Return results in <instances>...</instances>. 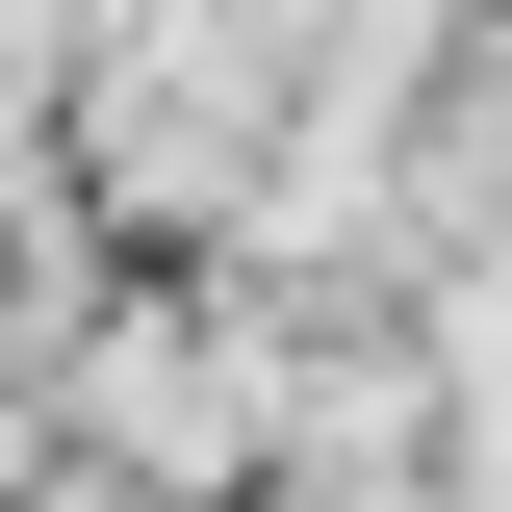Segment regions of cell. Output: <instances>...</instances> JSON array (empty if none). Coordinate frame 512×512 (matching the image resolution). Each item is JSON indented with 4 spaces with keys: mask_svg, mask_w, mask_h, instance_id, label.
<instances>
[{
    "mask_svg": "<svg viewBox=\"0 0 512 512\" xmlns=\"http://www.w3.org/2000/svg\"><path fill=\"white\" fill-rule=\"evenodd\" d=\"M282 154H308V52H282V0H128L103 52H77V205H103V231L231 256Z\"/></svg>",
    "mask_w": 512,
    "mask_h": 512,
    "instance_id": "6da1fadb",
    "label": "cell"
},
{
    "mask_svg": "<svg viewBox=\"0 0 512 512\" xmlns=\"http://www.w3.org/2000/svg\"><path fill=\"white\" fill-rule=\"evenodd\" d=\"M282 384H308V308H256L231 256H154V282L77 333L52 461L128 487V512H231V487H282Z\"/></svg>",
    "mask_w": 512,
    "mask_h": 512,
    "instance_id": "7a4b0ae2",
    "label": "cell"
}]
</instances>
